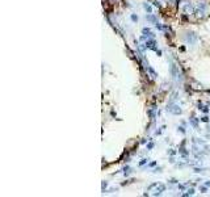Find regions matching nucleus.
Returning <instances> with one entry per match:
<instances>
[{
	"instance_id": "423d86ee",
	"label": "nucleus",
	"mask_w": 210,
	"mask_h": 197,
	"mask_svg": "<svg viewBox=\"0 0 210 197\" xmlns=\"http://www.w3.org/2000/svg\"><path fill=\"white\" fill-rule=\"evenodd\" d=\"M183 11L185 12V13H193V5L189 3H185L183 5Z\"/></svg>"
},
{
	"instance_id": "f3484780",
	"label": "nucleus",
	"mask_w": 210,
	"mask_h": 197,
	"mask_svg": "<svg viewBox=\"0 0 210 197\" xmlns=\"http://www.w3.org/2000/svg\"><path fill=\"white\" fill-rule=\"evenodd\" d=\"M205 185H206V187H210V181H206V183H205Z\"/></svg>"
},
{
	"instance_id": "2eb2a0df",
	"label": "nucleus",
	"mask_w": 210,
	"mask_h": 197,
	"mask_svg": "<svg viewBox=\"0 0 210 197\" xmlns=\"http://www.w3.org/2000/svg\"><path fill=\"white\" fill-rule=\"evenodd\" d=\"M146 162H147V159H142V160H141V163H139V164H141V165H143V164L146 163Z\"/></svg>"
},
{
	"instance_id": "7ed1b4c3",
	"label": "nucleus",
	"mask_w": 210,
	"mask_h": 197,
	"mask_svg": "<svg viewBox=\"0 0 210 197\" xmlns=\"http://www.w3.org/2000/svg\"><path fill=\"white\" fill-rule=\"evenodd\" d=\"M185 42L189 43V45H195L197 42V35L195 33H192V32H188V33L185 34Z\"/></svg>"
},
{
	"instance_id": "dca6fc26",
	"label": "nucleus",
	"mask_w": 210,
	"mask_h": 197,
	"mask_svg": "<svg viewBox=\"0 0 210 197\" xmlns=\"http://www.w3.org/2000/svg\"><path fill=\"white\" fill-rule=\"evenodd\" d=\"M152 147H154V143H148V145H147V149H148V150L152 149Z\"/></svg>"
},
{
	"instance_id": "ddd939ff",
	"label": "nucleus",
	"mask_w": 210,
	"mask_h": 197,
	"mask_svg": "<svg viewBox=\"0 0 210 197\" xmlns=\"http://www.w3.org/2000/svg\"><path fill=\"white\" fill-rule=\"evenodd\" d=\"M201 120H202L204 122H208V121H209V117H206V116H204L202 118H201Z\"/></svg>"
},
{
	"instance_id": "9d476101",
	"label": "nucleus",
	"mask_w": 210,
	"mask_h": 197,
	"mask_svg": "<svg viewBox=\"0 0 210 197\" xmlns=\"http://www.w3.org/2000/svg\"><path fill=\"white\" fill-rule=\"evenodd\" d=\"M189 121H191V124H192L193 126H195V128H196V129H197V128H198V125H197V120H196V118H195V117L189 118Z\"/></svg>"
},
{
	"instance_id": "0eeeda50",
	"label": "nucleus",
	"mask_w": 210,
	"mask_h": 197,
	"mask_svg": "<svg viewBox=\"0 0 210 197\" xmlns=\"http://www.w3.org/2000/svg\"><path fill=\"white\" fill-rule=\"evenodd\" d=\"M146 18L148 20V21H151V22H154V24H156L158 22V20L155 18V16H154L152 13H148L147 16H146Z\"/></svg>"
},
{
	"instance_id": "f257e3e1",
	"label": "nucleus",
	"mask_w": 210,
	"mask_h": 197,
	"mask_svg": "<svg viewBox=\"0 0 210 197\" xmlns=\"http://www.w3.org/2000/svg\"><path fill=\"white\" fill-rule=\"evenodd\" d=\"M155 189V192L152 193L154 196H158V195H162L164 191H165V185L164 184H160V183H154V184H151L148 187V192H151V191H154Z\"/></svg>"
},
{
	"instance_id": "f8f14e48",
	"label": "nucleus",
	"mask_w": 210,
	"mask_h": 197,
	"mask_svg": "<svg viewBox=\"0 0 210 197\" xmlns=\"http://www.w3.org/2000/svg\"><path fill=\"white\" fill-rule=\"evenodd\" d=\"M132 20H133L134 22L138 21V16H135V15H132Z\"/></svg>"
},
{
	"instance_id": "1a4fd4ad",
	"label": "nucleus",
	"mask_w": 210,
	"mask_h": 197,
	"mask_svg": "<svg viewBox=\"0 0 210 197\" xmlns=\"http://www.w3.org/2000/svg\"><path fill=\"white\" fill-rule=\"evenodd\" d=\"M143 8H145V9L148 12V13H152V8H151V5H150V4L145 3V4H143Z\"/></svg>"
},
{
	"instance_id": "9b49d317",
	"label": "nucleus",
	"mask_w": 210,
	"mask_h": 197,
	"mask_svg": "<svg viewBox=\"0 0 210 197\" xmlns=\"http://www.w3.org/2000/svg\"><path fill=\"white\" fill-rule=\"evenodd\" d=\"M189 195H195V189H193V188H191V189H188V193H185V195L184 196H189Z\"/></svg>"
},
{
	"instance_id": "6e6552de",
	"label": "nucleus",
	"mask_w": 210,
	"mask_h": 197,
	"mask_svg": "<svg viewBox=\"0 0 210 197\" xmlns=\"http://www.w3.org/2000/svg\"><path fill=\"white\" fill-rule=\"evenodd\" d=\"M142 32H143L145 37H146V35H147V37H154V34L151 33V30H150L148 28H143V30H142Z\"/></svg>"
},
{
	"instance_id": "4468645a",
	"label": "nucleus",
	"mask_w": 210,
	"mask_h": 197,
	"mask_svg": "<svg viewBox=\"0 0 210 197\" xmlns=\"http://www.w3.org/2000/svg\"><path fill=\"white\" fill-rule=\"evenodd\" d=\"M200 189H201V192H202V193H205V192H206V187H201Z\"/></svg>"
},
{
	"instance_id": "20e7f679",
	"label": "nucleus",
	"mask_w": 210,
	"mask_h": 197,
	"mask_svg": "<svg viewBox=\"0 0 210 197\" xmlns=\"http://www.w3.org/2000/svg\"><path fill=\"white\" fill-rule=\"evenodd\" d=\"M146 47H148V49H151V50H155L158 55H162V51L158 50L156 42L154 41V39H147V41H146Z\"/></svg>"
},
{
	"instance_id": "f03ea898",
	"label": "nucleus",
	"mask_w": 210,
	"mask_h": 197,
	"mask_svg": "<svg viewBox=\"0 0 210 197\" xmlns=\"http://www.w3.org/2000/svg\"><path fill=\"white\" fill-rule=\"evenodd\" d=\"M167 112L172 113V114H181V108L177 104H173V102H169L167 105Z\"/></svg>"
},
{
	"instance_id": "39448f33",
	"label": "nucleus",
	"mask_w": 210,
	"mask_h": 197,
	"mask_svg": "<svg viewBox=\"0 0 210 197\" xmlns=\"http://www.w3.org/2000/svg\"><path fill=\"white\" fill-rule=\"evenodd\" d=\"M171 74H172V76L175 80H179L180 79V74H179V70H177V66L176 65H171Z\"/></svg>"
}]
</instances>
